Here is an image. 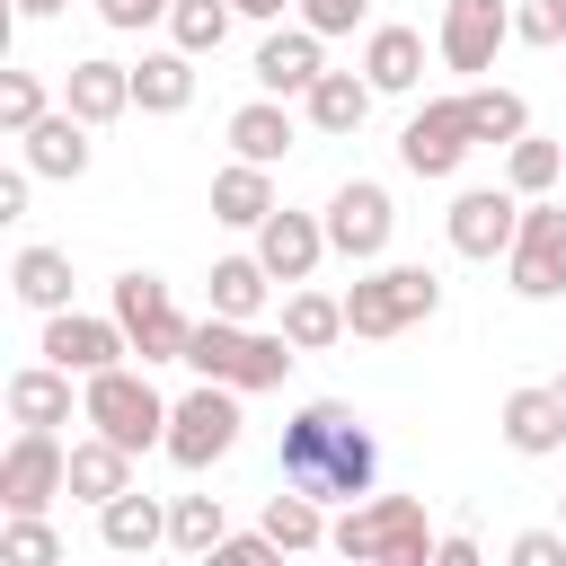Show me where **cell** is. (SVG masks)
<instances>
[{
    "label": "cell",
    "mask_w": 566,
    "mask_h": 566,
    "mask_svg": "<svg viewBox=\"0 0 566 566\" xmlns=\"http://www.w3.org/2000/svg\"><path fill=\"white\" fill-rule=\"evenodd\" d=\"M504 274H513L522 301H557L566 292V203H548V195L522 203V230L504 248Z\"/></svg>",
    "instance_id": "cell-9"
},
{
    "label": "cell",
    "mask_w": 566,
    "mask_h": 566,
    "mask_svg": "<svg viewBox=\"0 0 566 566\" xmlns=\"http://www.w3.org/2000/svg\"><path fill=\"white\" fill-rule=\"evenodd\" d=\"M504 557H513V566H566V531H522Z\"/></svg>",
    "instance_id": "cell-42"
},
{
    "label": "cell",
    "mask_w": 566,
    "mask_h": 566,
    "mask_svg": "<svg viewBox=\"0 0 566 566\" xmlns=\"http://www.w3.org/2000/svg\"><path fill=\"white\" fill-rule=\"evenodd\" d=\"M442 62L451 71H469V80H486L495 71V53L513 44V0H442Z\"/></svg>",
    "instance_id": "cell-13"
},
{
    "label": "cell",
    "mask_w": 566,
    "mask_h": 566,
    "mask_svg": "<svg viewBox=\"0 0 566 566\" xmlns=\"http://www.w3.org/2000/svg\"><path fill=\"white\" fill-rule=\"evenodd\" d=\"M274 469H283V486H310L318 504H363L380 478V433L345 398H310V407H292Z\"/></svg>",
    "instance_id": "cell-1"
},
{
    "label": "cell",
    "mask_w": 566,
    "mask_h": 566,
    "mask_svg": "<svg viewBox=\"0 0 566 566\" xmlns=\"http://www.w3.org/2000/svg\"><path fill=\"white\" fill-rule=\"evenodd\" d=\"M97 124H80L71 106H53L44 124H27L18 133V159L35 168V177H53V186H71V177H88V159H97V142H88Z\"/></svg>",
    "instance_id": "cell-17"
},
{
    "label": "cell",
    "mask_w": 566,
    "mask_h": 566,
    "mask_svg": "<svg viewBox=\"0 0 566 566\" xmlns=\"http://www.w3.org/2000/svg\"><path fill=\"white\" fill-rule=\"evenodd\" d=\"M177 0H97V18L115 27V35H142V27H159Z\"/></svg>",
    "instance_id": "cell-41"
},
{
    "label": "cell",
    "mask_w": 566,
    "mask_h": 566,
    "mask_svg": "<svg viewBox=\"0 0 566 566\" xmlns=\"http://www.w3.org/2000/svg\"><path fill=\"white\" fill-rule=\"evenodd\" d=\"M363 80H371L380 97H407V88L424 80V35H416V27H371V35H363Z\"/></svg>",
    "instance_id": "cell-24"
},
{
    "label": "cell",
    "mask_w": 566,
    "mask_h": 566,
    "mask_svg": "<svg viewBox=\"0 0 566 566\" xmlns=\"http://www.w3.org/2000/svg\"><path fill=\"white\" fill-rule=\"evenodd\" d=\"M62 106H71L80 124H115V115H133V62H106V53L71 62V71H62Z\"/></svg>",
    "instance_id": "cell-19"
},
{
    "label": "cell",
    "mask_w": 566,
    "mask_h": 566,
    "mask_svg": "<svg viewBox=\"0 0 566 566\" xmlns=\"http://www.w3.org/2000/svg\"><path fill=\"white\" fill-rule=\"evenodd\" d=\"M239 18H283V9H301V0H230Z\"/></svg>",
    "instance_id": "cell-45"
},
{
    "label": "cell",
    "mask_w": 566,
    "mask_h": 566,
    "mask_svg": "<svg viewBox=\"0 0 566 566\" xmlns=\"http://www.w3.org/2000/svg\"><path fill=\"white\" fill-rule=\"evenodd\" d=\"M44 363H62V371H106V363H124L133 354V336H124V318L106 310V318H88V310H53L44 318V345H35Z\"/></svg>",
    "instance_id": "cell-14"
},
{
    "label": "cell",
    "mask_w": 566,
    "mask_h": 566,
    "mask_svg": "<svg viewBox=\"0 0 566 566\" xmlns=\"http://www.w3.org/2000/svg\"><path fill=\"white\" fill-rule=\"evenodd\" d=\"M71 0H18V18H62Z\"/></svg>",
    "instance_id": "cell-46"
},
{
    "label": "cell",
    "mask_w": 566,
    "mask_h": 566,
    "mask_svg": "<svg viewBox=\"0 0 566 566\" xmlns=\"http://www.w3.org/2000/svg\"><path fill=\"white\" fill-rule=\"evenodd\" d=\"M557 398H566V371H557Z\"/></svg>",
    "instance_id": "cell-47"
},
{
    "label": "cell",
    "mask_w": 566,
    "mask_h": 566,
    "mask_svg": "<svg viewBox=\"0 0 566 566\" xmlns=\"http://www.w3.org/2000/svg\"><path fill=\"white\" fill-rule=\"evenodd\" d=\"M469 97V133L478 142H522L531 133V106H522V88H504V80H478V88H460Z\"/></svg>",
    "instance_id": "cell-33"
},
{
    "label": "cell",
    "mask_w": 566,
    "mask_h": 566,
    "mask_svg": "<svg viewBox=\"0 0 566 566\" xmlns=\"http://www.w3.org/2000/svg\"><path fill=\"white\" fill-rule=\"evenodd\" d=\"M256 256L274 265V283H310L318 256H336V248H327V212H292V203H274V212L256 221Z\"/></svg>",
    "instance_id": "cell-15"
},
{
    "label": "cell",
    "mask_w": 566,
    "mask_h": 566,
    "mask_svg": "<svg viewBox=\"0 0 566 566\" xmlns=\"http://www.w3.org/2000/svg\"><path fill=\"white\" fill-rule=\"evenodd\" d=\"M265 539L274 548H327V513H318V495L310 486H283V495H265Z\"/></svg>",
    "instance_id": "cell-32"
},
{
    "label": "cell",
    "mask_w": 566,
    "mask_h": 566,
    "mask_svg": "<svg viewBox=\"0 0 566 566\" xmlns=\"http://www.w3.org/2000/svg\"><path fill=\"white\" fill-rule=\"evenodd\" d=\"M133 106H142V115H186V106H195V53H186V44L142 53V62H133Z\"/></svg>",
    "instance_id": "cell-25"
},
{
    "label": "cell",
    "mask_w": 566,
    "mask_h": 566,
    "mask_svg": "<svg viewBox=\"0 0 566 566\" xmlns=\"http://www.w3.org/2000/svg\"><path fill=\"white\" fill-rule=\"evenodd\" d=\"M274 203H283V195H274V168H256V159L212 168V221H221V230H256Z\"/></svg>",
    "instance_id": "cell-23"
},
{
    "label": "cell",
    "mask_w": 566,
    "mask_h": 566,
    "mask_svg": "<svg viewBox=\"0 0 566 566\" xmlns=\"http://www.w3.org/2000/svg\"><path fill=\"white\" fill-rule=\"evenodd\" d=\"M0 557H18V566H62V539H53V522H44V513H9Z\"/></svg>",
    "instance_id": "cell-37"
},
{
    "label": "cell",
    "mask_w": 566,
    "mask_h": 566,
    "mask_svg": "<svg viewBox=\"0 0 566 566\" xmlns=\"http://www.w3.org/2000/svg\"><path fill=\"white\" fill-rule=\"evenodd\" d=\"M221 539H230L221 495H168V548H177V557H212Z\"/></svg>",
    "instance_id": "cell-31"
},
{
    "label": "cell",
    "mask_w": 566,
    "mask_h": 566,
    "mask_svg": "<svg viewBox=\"0 0 566 566\" xmlns=\"http://www.w3.org/2000/svg\"><path fill=\"white\" fill-rule=\"evenodd\" d=\"M230 18H239L230 0H177V9H168V44H186V53L203 62V53L230 44Z\"/></svg>",
    "instance_id": "cell-35"
},
{
    "label": "cell",
    "mask_w": 566,
    "mask_h": 566,
    "mask_svg": "<svg viewBox=\"0 0 566 566\" xmlns=\"http://www.w3.org/2000/svg\"><path fill=\"white\" fill-rule=\"evenodd\" d=\"M371 80L363 71H318L310 80V97H301V115H310V133H327V142H354L363 124H371Z\"/></svg>",
    "instance_id": "cell-20"
},
{
    "label": "cell",
    "mask_w": 566,
    "mask_h": 566,
    "mask_svg": "<svg viewBox=\"0 0 566 566\" xmlns=\"http://www.w3.org/2000/svg\"><path fill=\"white\" fill-rule=\"evenodd\" d=\"M301 124H310V115H292V97H265V88H256V97L230 115V159H256V168H274V159L301 142Z\"/></svg>",
    "instance_id": "cell-21"
},
{
    "label": "cell",
    "mask_w": 566,
    "mask_h": 566,
    "mask_svg": "<svg viewBox=\"0 0 566 566\" xmlns=\"http://www.w3.org/2000/svg\"><path fill=\"white\" fill-rule=\"evenodd\" d=\"M557 513H566V495H557Z\"/></svg>",
    "instance_id": "cell-48"
},
{
    "label": "cell",
    "mask_w": 566,
    "mask_h": 566,
    "mask_svg": "<svg viewBox=\"0 0 566 566\" xmlns=\"http://www.w3.org/2000/svg\"><path fill=\"white\" fill-rule=\"evenodd\" d=\"M80 424L106 433V442H124L133 460L159 451V442H168V398L150 389V363H142V371H133V363L88 371V380H80Z\"/></svg>",
    "instance_id": "cell-4"
},
{
    "label": "cell",
    "mask_w": 566,
    "mask_h": 566,
    "mask_svg": "<svg viewBox=\"0 0 566 566\" xmlns=\"http://www.w3.org/2000/svg\"><path fill=\"white\" fill-rule=\"evenodd\" d=\"M27 186H35V168L18 159V168H0V221H18L27 212Z\"/></svg>",
    "instance_id": "cell-43"
},
{
    "label": "cell",
    "mask_w": 566,
    "mask_h": 566,
    "mask_svg": "<svg viewBox=\"0 0 566 566\" xmlns=\"http://www.w3.org/2000/svg\"><path fill=\"white\" fill-rule=\"evenodd\" d=\"M274 557H283V548H274V539H265V522H256V531H230L203 566H274Z\"/></svg>",
    "instance_id": "cell-39"
},
{
    "label": "cell",
    "mask_w": 566,
    "mask_h": 566,
    "mask_svg": "<svg viewBox=\"0 0 566 566\" xmlns=\"http://www.w3.org/2000/svg\"><path fill=\"white\" fill-rule=\"evenodd\" d=\"M522 203H531V195H513V186H460V195H451V212H442L451 256L495 265V256L513 248V230H522Z\"/></svg>",
    "instance_id": "cell-11"
},
{
    "label": "cell",
    "mask_w": 566,
    "mask_h": 566,
    "mask_svg": "<svg viewBox=\"0 0 566 566\" xmlns=\"http://www.w3.org/2000/svg\"><path fill=\"white\" fill-rule=\"evenodd\" d=\"M504 186H513V195H548V186H566V142H548V133L504 142Z\"/></svg>",
    "instance_id": "cell-34"
},
{
    "label": "cell",
    "mask_w": 566,
    "mask_h": 566,
    "mask_svg": "<svg viewBox=\"0 0 566 566\" xmlns=\"http://www.w3.org/2000/svg\"><path fill=\"white\" fill-rule=\"evenodd\" d=\"M97 539L115 548V557H150L159 539H168V504L159 495H115V504H97Z\"/></svg>",
    "instance_id": "cell-26"
},
{
    "label": "cell",
    "mask_w": 566,
    "mask_h": 566,
    "mask_svg": "<svg viewBox=\"0 0 566 566\" xmlns=\"http://www.w3.org/2000/svg\"><path fill=\"white\" fill-rule=\"evenodd\" d=\"M124 486H133V451H124V442H106V433L71 442V495H80V504H115Z\"/></svg>",
    "instance_id": "cell-30"
},
{
    "label": "cell",
    "mask_w": 566,
    "mask_h": 566,
    "mask_svg": "<svg viewBox=\"0 0 566 566\" xmlns=\"http://www.w3.org/2000/svg\"><path fill=\"white\" fill-rule=\"evenodd\" d=\"M53 495H71V451L53 424H18V442L0 451V513H44Z\"/></svg>",
    "instance_id": "cell-8"
},
{
    "label": "cell",
    "mask_w": 566,
    "mask_h": 566,
    "mask_svg": "<svg viewBox=\"0 0 566 566\" xmlns=\"http://www.w3.org/2000/svg\"><path fill=\"white\" fill-rule=\"evenodd\" d=\"M239 398L248 389H230V380H195L186 398H168V460L186 469V478H203L212 460H230L239 451Z\"/></svg>",
    "instance_id": "cell-6"
},
{
    "label": "cell",
    "mask_w": 566,
    "mask_h": 566,
    "mask_svg": "<svg viewBox=\"0 0 566 566\" xmlns=\"http://www.w3.org/2000/svg\"><path fill=\"white\" fill-rule=\"evenodd\" d=\"M433 566H478V539H469V531H442V539H433Z\"/></svg>",
    "instance_id": "cell-44"
},
{
    "label": "cell",
    "mask_w": 566,
    "mask_h": 566,
    "mask_svg": "<svg viewBox=\"0 0 566 566\" xmlns=\"http://www.w3.org/2000/svg\"><path fill=\"white\" fill-rule=\"evenodd\" d=\"M371 18V0H301V27H318V35H354Z\"/></svg>",
    "instance_id": "cell-40"
},
{
    "label": "cell",
    "mask_w": 566,
    "mask_h": 566,
    "mask_svg": "<svg viewBox=\"0 0 566 566\" xmlns=\"http://www.w3.org/2000/svg\"><path fill=\"white\" fill-rule=\"evenodd\" d=\"M495 424H504V442H513L522 460H548V451H566V398H557V380H531V389H513Z\"/></svg>",
    "instance_id": "cell-18"
},
{
    "label": "cell",
    "mask_w": 566,
    "mask_h": 566,
    "mask_svg": "<svg viewBox=\"0 0 566 566\" xmlns=\"http://www.w3.org/2000/svg\"><path fill=\"white\" fill-rule=\"evenodd\" d=\"M106 310L124 318V336H133V354H142V363H186V345H195V318H186V310L168 301V283H159L150 265L115 274Z\"/></svg>",
    "instance_id": "cell-7"
},
{
    "label": "cell",
    "mask_w": 566,
    "mask_h": 566,
    "mask_svg": "<svg viewBox=\"0 0 566 566\" xmlns=\"http://www.w3.org/2000/svg\"><path fill=\"white\" fill-rule=\"evenodd\" d=\"M301 363V345L274 327H256V318H221V310H203L195 318V345H186V371L195 380H230V389H283V371Z\"/></svg>",
    "instance_id": "cell-2"
},
{
    "label": "cell",
    "mask_w": 566,
    "mask_h": 566,
    "mask_svg": "<svg viewBox=\"0 0 566 566\" xmlns=\"http://www.w3.org/2000/svg\"><path fill=\"white\" fill-rule=\"evenodd\" d=\"M433 539L442 531L424 522L416 495H363L327 522V548L354 557V566H433Z\"/></svg>",
    "instance_id": "cell-3"
},
{
    "label": "cell",
    "mask_w": 566,
    "mask_h": 566,
    "mask_svg": "<svg viewBox=\"0 0 566 566\" xmlns=\"http://www.w3.org/2000/svg\"><path fill=\"white\" fill-rule=\"evenodd\" d=\"M433 310H442V274H433V265H389V256H380V265H363V274L345 283V327L371 336V345L424 327Z\"/></svg>",
    "instance_id": "cell-5"
},
{
    "label": "cell",
    "mask_w": 566,
    "mask_h": 566,
    "mask_svg": "<svg viewBox=\"0 0 566 566\" xmlns=\"http://www.w3.org/2000/svg\"><path fill=\"white\" fill-rule=\"evenodd\" d=\"M212 310L221 318H265V301H274V265L248 248V256H212Z\"/></svg>",
    "instance_id": "cell-28"
},
{
    "label": "cell",
    "mask_w": 566,
    "mask_h": 566,
    "mask_svg": "<svg viewBox=\"0 0 566 566\" xmlns=\"http://www.w3.org/2000/svg\"><path fill=\"white\" fill-rule=\"evenodd\" d=\"M9 292H18L35 318L71 310V256H62V248H44V239H35V248H18V256H9Z\"/></svg>",
    "instance_id": "cell-27"
},
{
    "label": "cell",
    "mask_w": 566,
    "mask_h": 566,
    "mask_svg": "<svg viewBox=\"0 0 566 566\" xmlns=\"http://www.w3.org/2000/svg\"><path fill=\"white\" fill-rule=\"evenodd\" d=\"M469 150H478L469 97H424V106L398 124V168H407V177H460Z\"/></svg>",
    "instance_id": "cell-10"
},
{
    "label": "cell",
    "mask_w": 566,
    "mask_h": 566,
    "mask_svg": "<svg viewBox=\"0 0 566 566\" xmlns=\"http://www.w3.org/2000/svg\"><path fill=\"white\" fill-rule=\"evenodd\" d=\"M71 380H80V371H62V363H27V371H9V389H0V398H9V424H53V433H62L71 407H80Z\"/></svg>",
    "instance_id": "cell-22"
},
{
    "label": "cell",
    "mask_w": 566,
    "mask_h": 566,
    "mask_svg": "<svg viewBox=\"0 0 566 566\" xmlns=\"http://www.w3.org/2000/svg\"><path fill=\"white\" fill-rule=\"evenodd\" d=\"M44 115H53L44 80H35V71H9V80H0V133L18 142V133H27V124H44Z\"/></svg>",
    "instance_id": "cell-36"
},
{
    "label": "cell",
    "mask_w": 566,
    "mask_h": 566,
    "mask_svg": "<svg viewBox=\"0 0 566 566\" xmlns=\"http://www.w3.org/2000/svg\"><path fill=\"white\" fill-rule=\"evenodd\" d=\"M283 336H292L301 354H327L336 336H354V327H345V292H310V283H292V292H283Z\"/></svg>",
    "instance_id": "cell-29"
},
{
    "label": "cell",
    "mask_w": 566,
    "mask_h": 566,
    "mask_svg": "<svg viewBox=\"0 0 566 566\" xmlns=\"http://www.w3.org/2000/svg\"><path fill=\"white\" fill-rule=\"evenodd\" d=\"M318 71H327V35H318V27H274V35L256 44V62H248V80H256L265 97H310Z\"/></svg>",
    "instance_id": "cell-16"
},
{
    "label": "cell",
    "mask_w": 566,
    "mask_h": 566,
    "mask_svg": "<svg viewBox=\"0 0 566 566\" xmlns=\"http://www.w3.org/2000/svg\"><path fill=\"white\" fill-rule=\"evenodd\" d=\"M513 35L539 44V53H557L566 44V0H513Z\"/></svg>",
    "instance_id": "cell-38"
},
{
    "label": "cell",
    "mask_w": 566,
    "mask_h": 566,
    "mask_svg": "<svg viewBox=\"0 0 566 566\" xmlns=\"http://www.w3.org/2000/svg\"><path fill=\"white\" fill-rule=\"evenodd\" d=\"M389 230H398V203H389L380 177H345V186L327 195V248H336V256L380 265V256H389Z\"/></svg>",
    "instance_id": "cell-12"
}]
</instances>
